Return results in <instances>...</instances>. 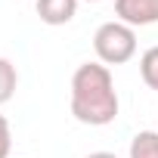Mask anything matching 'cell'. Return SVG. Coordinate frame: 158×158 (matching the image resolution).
<instances>
[{
  "instance_id": "6da1fadb",
  "label": "cell",
  "mask_w": 158,
  "mask_h": 158,
  "mask_svg": "<svg viewBox=\"0 0 158 158\" xmlns=\"http://www.w3.org/2000/svg\"><path fill=\"white\" fill-rule=\"evenodd\" d=\"M71 115L90 127H106L118 118V93L109 65H77V71L71 74Z\"/></svg>"
},
{
  "instance_id": "7a4b0ae2",
  "label": "cell",
  "mask_w": 158,
  "mask_h": 158,
  "mask_svg": "<svg viewBox=\"0 0 158 158\" xmlns=\"http://www.w3.org/2000/svg\"><path fill=\"white\" fill-rule=\"evenodd\" d=\"M93 50L102 65H124L136 56V31L124 22H102L93 34Z\"/></svg>"
},
{
  "instance_id": "3957f363",
  "label": "cell",
  "mask_w": 158,
  "mask_h": 158,
  "mask_svg": "<svg viewBox=\"0 0 158 158\" xmlns=\"http://www.w3.org/2000/svg\"><path fill=\"white\" fill-rule=\"evenodd\" d=\"M115 16L118 22L130 28L155 25L158 22V0H115Z\"/></svg>"
},
{
  "instance_id": "277c9868",
  "label": "cell",
  "mask_w": 158,
  "mask_h": 158,
  "mask_svg": "<svg viewBox=\"0 0 158 158\" xmlns=\"http://www.w3.org/2000/svg\"><path fill=\"white\" fill-rule=\"evenodd\" d=\"M37 16L44 25H68L77 16V0H37Z\"/></svg>"
},
{
  "instance_id": "5b68a950",
  "label": "cell",
  "mask_w": 158,
  "mask_h": 158,
  "mask_svg": "<svg viewBox=\"0 0 158 158\" xmlns=\"http://www.w3.org/2000/svg\"><path fill=\"white\" fill-rule=\"evenodd\" d=\"M130 158H158V130H139L130 139Z\"/></svg>"
},
{
  "instance_id": "8992f818",
  "label": "cell",
  "mask_w": 158,
  "mask_h": 158,
  "mask_svg": "<svg viewBox=\"0 0 158 158\" xmlns=\"http://www.w3.org/2000/svg\"><path fill=\"white\" fill-rule=\"evenodd\" d=\"M16 87H19V71H16V65H13L10 59L0 56V106L13 99Z\"/></svg>"
},
{
  "instance_id": "52a82bcc",
  "label": "cell",
  "mask_w": 158,
  "mask_h": 158,
  "mask_svg": "<svg viewBox=\"0 0 158 158\" xmlns=\"http://www.w3.org/2000/svg\"><path fill=\"white\" fill-rule=\"evenodd\" d=\"M139 74L149 90H158V47H149L139 56Z\"/></svg>"
},
{
  "instance_id": "ba28073f",
  "label": "cell",
  "mask_w": 158,
  "mask_h": 158,
  "mask_svg": "<svg viewBox=\"0 0 158 158\" xmlns=\"http://www.w3.org/2000/svg\"><path fill=\"white\" fill-rule=\"evenodd\" d=\"M13 152V130H10V121L0 115V158H10Z\"/></svg>"
},
{
  "instance_id": "9c48e42d",
  "label": "cell",
  "mask_w": 158,
  "mask_h": 158,
  "mask_svg": "<svg viewBox=\"0 0 158 158\" xmlns=\"http://www.w3.org/2000/svg\"><path fill=\"white\" fill-rule=\"evenodd\" d=\"M87 158H118V155H115V152H90Z\"/></svg>"
},
{
  "instance_id": "30bf717a",
  "label": "cell",
  "mask_w": 158,
  "mask_h": 158,
  "mask_svg": "<svg viewBox=\"0 0 158 158\" xmlns=\"http://www.w3.org/2000/svg\"><path fill=\"white\" fill-rule=\"evenodd\" d=\"M87 3H99V0H87Z\"/></svg>"
}]
</instances>
